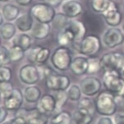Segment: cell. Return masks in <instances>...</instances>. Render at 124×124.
Masks as SVG:
<instances>
[{"mask_svg": "<svg viewBox=\"0 0 124 124\" xmlns=\"http://www.w3.org/2000/svg\"><path fill=\"white\" fill-rule=\"evenodd\" d=\"M95 108L102 116H110L114 114L117 110L114 95L108 90L101 92L96 98Z\"/></svg>", "mask_w": 124, "mask_h": 124, "instance_id": "cell-1", "label": "cell"}, {"mask_svg": "<svg viewBox=\"0 0 124 124\" xmlns=\"http://www.w3.org/2000/svg\"><path fill=\"white\" fill-rule=\"evenodd\" d=\"M81 88L77 85H73L69 88L68 91V96L72 101H78L80 100L81 96Z\"/></svg>", "mask_w": 124, "mask_h": 124, "instance_id": "cell-32", "label": "cell"}, {"mask_svg": "<svg viewBox=\"0 0 124 124\" xmlns=\"http://www.w3.org/2000/svg\"><path fill=\"white\" fill-rule=\"evenodd\" d=\"M39 111L44 114L50 113L55 111L56 101L54 96L49 94H46L40 98L38 105Z\"/></svg>", "mask_w": 124, "mask_h": 124, "instance_id": "cell-18", "label": "cell"}, {"mask_svg": "<svg viewBox=\"0 0 124 124\" xmlns=\"http://www.w3.org/2000/svg\"><path fill=\"white\" fill-rule=\"evenodd\" d=\"M57 41L61 46L66 47V46L74 43L75 38L74 34L67 25L60 31L57 36Z\"/></svg>", "mask_w": 124, "mask_h": 124, "instance_id": "cell-22", "label": "cell"}, {"mask_svg": "<svg viewBox=\"0 0 124 124\" xmlns=\"http://www.w3.org/2000/svg\"><path fill=\"white\" fill-rule=\"evenodd\" d=\"M70 84V79L67 76L54 73L46 78V85L50 90L55 91L66 90Z\"/></svg>", "mask_w": 124, "mask_h": 124, "instance_id": "cell-8", "label": "cell"}, {"mask_svg": "<svg viewBox=\"0 0 124 124\" xmlns=\"http://www.w3.org/2000/svg\"><path fill=\"white\" fill-rule=\"evenodd\" d=\"M67 26L74 34L75 38L74 43L80 42L85 38L87 29L83 22L77 20H71L68 22Z\"/></svg>", "mask_w": 124, "mask_h": 124, "instance_id": "cell-17", "label": "cell"}, {"mask_svg": "<svg viewBox=\"0 0 124 124\" xmlns=\"http://www.w3.org/2000/svg\"><path fill=\"white\" fill-rule=\"evenodd\" d=\"M62 9L65 16L73 18L79 16L82 12L83 7L80 2L76 0H66L62 4Z\"/></svg>", "mask_w": 124, "mask_h": 124, "instance_id": "cell-15", "label": "cell"}, {"mask_svg": "<svg viewBox=\"0 0 124 124\" xmlns=\"http://www.w3.org/2000/svg\"><path fill=\"white\" fill-rule=\"evenodd\" d=\"M79 108H84L87 109L91 112H93L94 108H95V106H94L92 100L87 98H83L79 102Z\"/></svg>", "mask_w": 124, "mask_h": 124, "instance_id": "cell-37", "label": "cell"}, {"mask_svg": "<svg viewBox=\"0 0 124 124\" xmlns=\"http://www.w3.org/2000/svg\"><path fill=\"white\" fill-rule=\"evenodd\" d=\"M8 110L4 107H0V124L5 120L8 116Z\"/></svg>", "mask_w": 124, "mask_h": 124, "instance_id": "cell-38", "label": "cell"}, {"mask_svg": "<svg viewBox=\"0 0 124 124\" xmlns=\"http://www.w3.org/2000/svg\"><path fill=\"white\" fill-rule=\"evenodd\" d=\"M88 72L90 73H95L98 72L101 68L100 65V60L98 58H91L88 59Z\"/></svg>", "mask_w": 124, "mask_h": 124, "instance_id": "cell-35", "label": "cell"}, {"mask_svg": "<svg viewBox=\"0 0 124 124\" xmlns=\"http://www.w3.org/2000/svg\"><path fill=\"white\" fill-rule=\"evenodd\" d=\"M19 77L23 83L33 85L38 82L40 74L38 69L36 66L32 65H26L20 68Z\"/></svg>", "mask_w": 124, "mask_h": 124, "instance_id": "cell-9", "label": "cell"}, {"mask_svg": "<svg viewBox=\"0 0 124 124\" xmlns=\"http://www.w3.org/2000/svg\"><path fill=\"white\" fill-rule=\"evenodd\" d=\"M101 68L104 71H120L124 66V55L119 52H109L100 60Z\"/></svg>", "mask_w": 124, "mask_h": 124, "instance_id": "cell-4", "label": "cell"}, {"mask_svg": "<svg viewBox=\"0 0 124 124\" xmlns=\"http://www.w3.org/2000/svg\"><path fill=\"white\" fill-rule=\"evenodd\" d=\"M50 31V26L49 23L38 22L33 26L31 29V34L34 38L42 40L48 37Z\"/></svg>", "mask_w": 124, "mask_h": 124, "instance_id": "cell-20", "label": "cell"}, {"mask_svg": "<svg viewBox=\"0 0 124 124\" xmlns=\"http://www.w3.org/2000/svg\"></svg>", "mask_w": 124, "mask_h": 124, "instance_id": "cell-50", "label": "cell"}, {"mask_svg": "<svg viewBox=\"0 0 124 124\" xmlns=\"http://www.w3.org/2000/svg\"><path fill=\"white\" fill-rule=\"evenodd\" d=\"M103 84L106 90L114 96L124 97V80L117 71H104Z\"/></svg>", "mask_w": 124, "mask_h": 124, "instance_id": "cell-2", "label": "cell"}, {"mask_svg": "<svg viewBox=\"0 0 124 124\" xmlns=\"http://www.w3.org/2000/svg\"><path fill=\"white\" fill-rule=\"evenodd\" d=\"M123 29H124V23L123 24Z\"/></svg>", "mask_w": 124, "mask_h": 124, "instance_id": "cell-48", "label": "cell"}, {"mask_svg": "<svg viewBox=\"0 0 124 124\" xmlns=\"http://www.w3.org/2000/svg\"><path fill=\"white\" fill-rule=\"evenodd\" d=\"M49 4L51 6H57L60 4L63 0H47Z\"/></svg>", "mask_w": 124, "mask_h": 124, "instance_id": "cell-42", "label": "cell"}, {"mask_svg": "<svg viewBox=\"0 0 124 124\" xmlns=\"http://www.w3.org/2000/svg\"><path fill=\"white\" fill-rule=\"evenodd\" d=\"M124 41V35L120 29L110 28L106 30L103 36V42L109 48H114L120 45Z\"/></svg>", "mask_w": 124, "mask_h": 124, "instance_id": "cell-10", "label": "cell"}, {"mask_svg": "<svg viewBox=\"0 0 124 124\" xmlns=\"http://www.w3.org/2000/svg\"><path fill=\"white\" fill-rule=\"evenodd\" d=\"M30 14L38 22L49 23L52 22L55 16V11L51 5L46 3H38L31 6Z\"/></svg>", "mask_w": 124, "mask_h": 124, "instance_id": "cell-5", "label": "cell"}, {"mask_svg": "<svg viewBox=\"0 0 124 124\" xmlns=\"http://www.w3.org/2000/svg\"><path fill=\"white\" fill-rule=\"evenodd\" d=\"M9 0H1V1H3V2H6V1H8Z\"/></svg>", "mask_w": 124, "mask_h": 124, "instance_id": "cell-45", "label": "cell"}, {"mask_svg": "<svg viewBox=\"0 0 124 124\" xmlns=\"http://www.w3.org/2000/svg\"><path fill=\"white\" fill-rule=\"evenodd\" d=\"M0 1H1V0H0Z\"/></svg>", "mask_w": 124, "mask_h": 124, "instance_id": "cell-51", "label": "cell"}, {"mask_svg": "<svg viewBox=\"0 0 124 124\" xmlns=\"http://www.w3.org/2000/svg\"><path fill=\"white\" fill-rule=\"evenodd\" d=\"M70 69L76 76H82L88 72V60L83 57H77L72 60Z\"/></svg>", "mask_w": 124, "mask_h": 124, "instance_id": "cell-16", "label": "cell"}, {"mask_svg": "<svg viewBox=\"0 0 124 124\" xmlns=\"http://www.w3.org/2000/svg\"><path fill=\"white\" fill-rule=\"evenodd\" d=\"M3 16L8 21H13L18 18L20 11L18 7L11 4H7L3 6Z\"/></svg>", "mask_w": 124, "mask_h": 124, "instance_id": "cell-24", "label": "cell"}, {"mask_svg": "<svg viewBox=\"0 0 124 124\" xmlns=\"http://www.w3.org/2000/svg\"><path fill=\"white\" fill-rule=\"evenodd\" d=\"M103 16L108 25L113 27L120 25L122 21L121 13L116 4L112 1H111L108 9L103 12Z\"/></svg>", "mask_w": 124, "mask_h": 124, "instance_id": "cell-14", "label": "cell"}, {"mask_svg": "<svg viewBox=\"0 0 124 124\" xmlns=\"http://www.w3.org/2000/svg\"><path fill=\"white\" fill-rule=\"evenodd\" d=\"M16 25L18 29L21 31H28L33 28V17L30 14H23L17 18L16 21Z\"/></svg>", "mask_w": 124, "mask_h": 124, "instance_id": "cell-21", "label": "cell"}, {"mask_svg": "<svg viewBox=\"0 0 124 124\" xmlns=\"http://www.w3.org/2000/svg\"><path fill=\"white\" fill-rule=\"evenodd\" d=\"M55 98L56 101L55 111L58 112L67 102L68 99V93L65 92V90L57 91Z\"/></svg>", "mask_w": 124, "mask_h": 124, "instance_id": "cell-31", "label": "cell"}, {"mask_svg": "<svg viewBox=\"0 0 124 124\" xmlns=\"http://www.w3.org/2000/svg\"><path fill=\"white\" fill-rule=\"evenodd\" d=\"M1 36H0V46H1Z\"/></svg>", "mask_w": 124, "mask_h": 124, "instance_id": "cell-46", "label": "cell"}, {"mask_svg": "<svg viewBox=\"0 0 124 124\" xmlns=\"http://www.w3.org/2000/svg\"><path fill=\"white\" fill-rule=\"evenodd\" d=\"M111 3V0H92V8L95 12L103 13L108 9Z\"/></svg>", "mask_w": 124, "mask_h": 124, "instance_id": "cell-29", "label": "cell"}, {"mask_svg": "<svg viewBox=\"0 0 124 124\" xmlns=\"http://www.w3.org/2000/svg\"><path fill=\"white\" fill-rule=\"evenodd\" d=\"M38 1H47V0H38Z\"/></svg>", "mask_w": 124, "mask_h": 124, "instance_id": "cell-49", "label": "cell"}, {"mask_svg": "<svg viewBox=\"0 0 124 124\" xmlns=\"http://www.w3.org/2000/svg\"><path fill=\"white\" fill-rule=\"evenodd\" d=\"M3 16H2V14L0 13V26L1 25V24L3 23Z\"/></svg>", "mask_w": 124, "mask_h": 124, "instance_id": "cell-44", "label": "cell"}, {"mask_svg": "<svg viewBox=\"0 0 124 124\" xmlns=\"http://www.w3.org/2000/svg\"><path fill=\"white\" fill-rule=\"evenodd\" d=\"M1 92H0V101H1Z\"/></svg>", "mask_w": 124, "mask_h": 124, "instance_id": "cell-47", "label": "cell"}, {"mask_svg": "<svg viewBox=\"0 0 124 124\" xmlns=\"http://www.w3.org/2000/svg\"><path fill=\"white\" fill-rule=\"evenodd\" d=\"M50 55L49 49L41 46H36L30 50L28 59L31 63L44 64L48 60Z\"/></svg>", "mask_w": 124, "mask_h": 124, "instance_id": "cell-12", "label": "cell"}, {"mask_svg": "<svg viewBox=\"0 0 124 124\" xmlns=\"http://www.w3.org/2000/svg\"><path fill=\"white\" fill-rule=\"evenodd\" d=\"M101 42L96 35H88L80 42L78 46L79 52L85 55H93L100 51Z\"/></svg>", "mask_w": 124, "mask_h": 124, "instance_id": "cell-6", "label": "cell"}, {"mask_svg": "<svg viewBox=\"0 0 124 124\" xmlns=\"http://www.w3.org/2000/svg\"><path fill=\"white\" fill-rule=\"evenodd\" d=\"M10 62L9 50L5 47H0V66H6Z\"/></svg>", "mask_w": 124, "mask_h": 124, "instance_id": "cell-36", "label": "cell"}, {"mask_svg": "<svg viewBox=\"0 0 124 124\" xmlns=\"http://www.w3.org/2000/svg\"><path fill=\"white\" fill-rule=\"evenodd\" d=\"M51 62L53 66L60 71L68 70L72 62L71 51L66 46L59 47L52 55Z\"/></svg>", "mask_w": 124, "mask_h": 124, "instance_id": "cell-3", "label": "cell"}, {"mask_svg": "<svg viewBox=\"0 0 124 124\" xmlns=\"http://www.w3.org/2000/svg\"><path fill=\"white\" fill-rule=\"evenodd\" d=\"M41 92L36 86H30L25 88L24 97L28 103H34L38 101L41 98Z\"/></svg>", "mask_w": 124, "mask_h": 124, "instance_id": "cell-23", "label": "cell"}, {"mask_svg": "<svg viewBox=\"0 0 124 124\" xmlns=\"http://www.w3.org/2000/svg\"><path fill=\"white\" fill-rule=\"evenodd\" d=\"M68 19L66 16L64 14L58 13L55 14L54 18L52 21V26L55 29H58L60 30L64 28L68 23Z\"/></svg>", "mask_w": 124, "mask_h": 124, "instance_id": "cell-28", "label": "cell"}, {"mask_svg": "<svg viewBox=\"0 0 124 124\" xmlns=\"http://www.w3.org/2000/svg\"><path fill=\"white\" fill-rule=\"evenodd\" d=\"M116 124H124V115L117 114L114 118Z\"/></svg>", "mask_w": 124, "mask_h": 124, "instance_id": "cell-40", "label": "cell"}, {"mask_svg": "<svg viewBox=\"0 0 124 124\" xmlns=\"http://www.w3.org/2000/svg\"><path fill=\"white\" fill-rule=\"evenodd\" d=\"M81 90L87 96H93L98 93L101 87V84L98 79L95 77H87L82 80Z\"/></svg>", "mask_w": 124, "mask_h": 124, "instance_id": "cell-11", "label": "cell"}, {"mask_svg": "<svg viewBox=\"0 0 124 124\" xmlns=\"http://www.w3.org/2000/svg\"><path fill=\"white\" fill-rule=\"evenodd\" d=\"M16 32V26L11 23H6L0 27V34L4 39L8 40L13 38Z\"/></svg>", "mask_w": 124, "mask_h": 124, "instance_id": "cell-27", "label": "cell"}, {"mask_svg": "<svg viewBox=\"0 0 124 124\" xmlns=\"http://www.w3.org/2000/svg\"><path fill=\"white\" fill-rule=\"evenodd\" d=\"M31 45V39L28 34L25 33L18 34L13 40V46H19L24 51L29 49Z\"/></svg>", "mask_w": 124, "mask_h": 124, "instance_id": "cell-25", "label": "cell"}, {"mask_svg": "<svg viewBox=\"0 0 124 124\" xmlns=\"http://www.w3.org/2000/svg\"><path fill=\"white\" fill-rule=\"evenodd\" d=\"M73 119L76 124H90L93 120L92 112L84 108H79L74 111Z\"/></svg>", "mask_w": 124, "mask_h": 124, "instance_id": "cell-19", "label": "cell"}, {"mask_svg": "<svg viewBox=\"0 0 124 124\" xmlns=\"http://www.w3.org/2000/svg\"><path fill=\"white\" fill-rule=\"evenodd\" d=\"M12 78V71L6 66H0V83L9 82Z\"/></svg>", "mask_w": 124, "mask_h": 124, "instance_id": "cell-34", "label": "cell"}, {"mask_svg": "<svg viewBox=\"0 0 124 124\" xmlns=\"http://www.w3.org/2000/svg\"><path fill=\"white\" fill-rule=\"evenodd\" d=\"M50 124H71V116L68 111H60L52 117Z\"/></svg>", "mask_w": 124, "mask_h": 124, "instance_id": "cell-26", "label": "cell"}, {"mask_svg": "<svg viewBox=\"0 0 124 124\" xmlns=\"http://www.w3.org/2000/svg\"><path fill=\"white\" fill-rule=\"evenodd\" d=\"M96 124H114V123L111 118L108 117H103L98 120Z\"/></svg>", "mask_w": 124, "mask_h": 124, "instance_id": "cell-39", "label": "cell"}, {"mask_svg": "<svg viewBox=\"0 0 124 124\" xmlns=\"http://www.w3.org/2000/svg\"><path fill=\"white\" fill-rule=\"evenodd\" d=\"M120 73H121L122 78L124 80V66L122 68V70H120Z\"/></svg>", "mask_w": 124, "mask_h": 124, "instance_id": "cell-43", "label": "cell"}, {"mask_svg": "<svg viewBox=\"0 0 124 124\" xmlns=\"http://www.w3.org/2000/svg\"><path fill=\"white\" fill-rule=\"evenodd\" d=\"M15 1L17 4H19V5L23 6L29 5L32 1V0H15Z\"/></svg>", "mask_w": 124, "mask_h": 124, "instance_id": "cell-41", "label": "cell"}, {"mask_svg": "<svg viewBox=\"0 0 124 124\" xmlns=\"http://www.w3.org/2000/svg\"><path fill=\"white\" fill-rule=\"evenodd\" d=\"M24 50L17 46H13L9 50L11 62H18L24 57Z\"/></svg>", "mask_w": 124, "mask_h": 124, "instance_id": "cell-30", "label": "cell"}, {"mask_svg": "<svg viewBox=\"0 0 124 124\" xmlns=\"http://www.w3.org/2000/svg\"><path fill=\"white\" fill-rule=\"evenodd\" d=\"M23 101V96L19 89L14 88L10 96L4 98V107L9 111H17L20 108Z\"/></svg>", "mask_w": 124, "mask_h": 124, "instance_id": "cell-13", "label": "cell"}, {"mask_svg": "<svg viewBox=\"0 0 124 124\" xmlns=\"http://www.w3.org/2000/svg\"><path fill=\"white\" fill-rule=\"evenodd\" d=\"M16 111V116L24 117L26 124H47L48 123L47 115L41 112L37 108L29 110L19 109Z\"/></svg>", "mask_w": 124, "mask_h": 124, "instance_id": "cell-7", "label": "cell"}, {"mask_svg": "<svg viewBox=\"0 0 124 124\" xmlns=\"http://www.w3.org/2000/svg\"><path fill=\"white\" fill-rule=\"evenodd\" d=\"M13 90V85L11 82H10V81L0 83V92L4 98L10 96L12 93Z\"/></svg>", "mask_w": 124, "mask_h": 124, "instance_id": "cell-33", "label": "cell"}]
</instances>
